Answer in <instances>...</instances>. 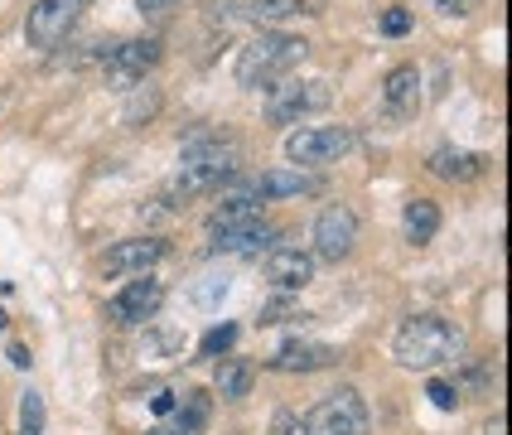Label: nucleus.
I'll use <instances>...</instances> for the list:
<instances>
[{
	"instance_id": "393cba45",
	"label": "nucleus",
	"mask_w": 512,
	"mask_h": 435,
	"mask_svg": "<svg viewBox=\"0 0 512 435\" xmlns=\"http://www.w3.org/2000/svg\"><path fill=\"white\" fill-rule=\"evenodd\" d=\"M20 435H44V397L39 392L20 397Z\"/></svg>"
},
{
	"instance_id": "6ab92c4d",
	"label": "nucleus",
	"mask_w": 512,
	"mask_h": 435,
	"mask_svg": "<svg viewBox=\"0 0 512 435\" xmlns=\"http://www.w3.org/2000/svg\"><path fill=\"white\" fill-rule=\"evenodd\" d=\"M314 179L300 170H266L252 179V194L256 199H290V194H310Z\"/></svg>"
},
{
	"instance_id": "0eeeda50",
	"label": "nucleus",
	"mask_w": 512,
	"mask_h": 435,
	"mask_svg": "<svg viewBox=\"0 0 512 435\" xmlns=\"http://www.w3.org/2000/svg\"><path fill=\"white\" fill-rule=\"evenodd\" d=\"M343 150H353V126H305L285 141L290 165H329Z\"/></svg>"
},
{
	"instance_id": "ddd939ff",
	"label": "nucleus",
	"mask_w": 512,
	"mask_h": 435,
	"mask_svg": "<svg viewBox=\"0 0 512 435\" xmlns=\"http://www.w3.org/2000/svg\"><path fill=\"white\" fill-rule=\"evenodd\" d=\"M382 102H387V112L401 116V121L421 112V73H416V63H401V68H392V73L382 78Z\"/></svg>"
},
{
	"instance_id": "4468645a",
	"label": "nucleus",
	"mask_w": 512,
	"mask_h": 435,
	"mask_svg": "<svg viewBox=\"0 0 512 435\" xmlns=\"http://www.w3.org/2000/svg\"><path fill=\"white\" fill-rule=\"evenodd\" d=\"M339 353L329 344H310V339H290V344L276 348V358H271V368L276 373H319V368H329Z\"/></svg>"
},
{
	"instance_id": "1a4fd4ad",
	"label": "nucleus",
	"mask_w": 512,
	"mask_h": 435,
	"mask_svg": "<svg viewBox=\"0 0 512 435\" xmlns=\"http://www.w3.org/2000/svg\"><path fill=\"white\" fill-rule=\"evenodd\" d=\"M102 68L112 83H136L160 63V39H126V44H102Z\"/></svg>"
},
{
	"instance_id": "39448f33",
	"label": "nucleus",
	"mask_w": 512,
	"mask_h": 435,
	"mask_svg": "<svg viewBox=\"0 0 512 435\" xmlns=\"http://www.w3.org/2000/svg\"><path fill=\"white\" fill-rule=\"evenodd\" d=\"M334 102V87L324 83V78H310V83H276L266 92V116L285 126V121H300V116L310 112H324Z\"/></svg>"
},
{
	"instance_id": "20e7f679",
	"label": "nucleus",
	"mask_w": 512,
	"mask_h": 435,
	"mask_svg": "<svg viewBox=\"0 0 512 435\" xmlns=\"http://www.w3.org/2000/svg\"><path fill=\"white\" fill-rule=\"evenodd\" d=\"M372 416H368V402L358 387H339L329 392L319 406H310L305 416V431L310 435H368Z\"/></svg>"
},
{
	"instance_id": "4be33fe9",
	"label": "nucleus",
	"mask_w": 512,
	"mask_h": 435,
	"mask_svg": "<svg viewBox=\"0 0 512 435\" xmlns=\"http://www.w3.org/2000/svg\"><path fill=\"white\" fill-rule=\"evenodd\" d=\"M295 15H310V0H247V20L256 25H285Z\"/></svg>"
},
{
	"instance_id": "c9c22d12",
	"label": "nucleus",
	"mask_w": 512,
	"mask_h": 435,
	"mask_svg": "<svg viewBox=\"0 0 512 435\" xmlns=\"http://www.w3.org/2000/svg\"><path fill=\"white\" fill-rule=\"evenodd\" d=\"M503 426H508V421H503V416H493V421L484 426V435H503Z\"/></svg>"
},
{
	"instance_id": "5701e85b",
	"label": "nucleus",
	"mask_w": 512,
	"mask_h": 435,
	"mask_svg": "<svg viewBox=\"0 0 512 435\" xmlns=\"http://www.w3.org/2000/svg\"><path fill=\"white\" fill-rule=\"evenodd\" d=\"M155 112H160V87H136L131 102H126V112H121V121H126V126H141V121H150Z\"/></svg>"
},
{
	"instance_id": "bb28decb",
	"label": "nucleus",
	"mask_w": 512,
	"mask_h": 435,
	"mask_svg": "<svg viewBox=\"0 0 512 435\" xmlns=\"http://www.w3.org/2000/svg\"><path fill=\"white\" fill-rule=\"evenodd\" d=\"M382 34H387V39H401V34H411V10H401V5L382 10Z\"/></svg>"
},
{
	"instance_id": "f257e3e1",
	"label": "nucleus",
	"mask_w": 512,
	"mask_h": 435,
	"mask_svg": "<svg viewBox=\"0 0 512 435\" xmlns=\"http://www.w3.org/2000/svg\"><path fill=\"white\" fill-rule=\"evenodd\" d=\"M392 348H397L401 368H421V373H430V368L450 363L459 348H464V334H459L455 319H445V315H411L397 329Z\"/></svg>"
},
{
	"instance_id": "6e6552de",
	"label": "nucleus",
	"mask_w": 512,
	"mask_h": 435,
	"mask_svg": "<svg viewBox=\"0 0 512 435\" xmlns=\"http://www.w3.org/2000/svg\"><path fill=\"white\" fill-rule=\"evenodd\" d=\"M358 242V213L348 203H329L319 218H314V252L324 261H343Z\"/></svg>"
},
{
	"instance_id": "f3484780",
	"label": "nucleus",
	"mask_w": 512,
	"mask_h": 435,
	"mask_svg": "<svg viewBox=\"0 0 512 435\" xmlns=\"http://www.w3.org/2000/svg\"><path fill=\"white\" fill-rule=\"evenodd\" d=\"M208 416H213L208 392H184V397L174 402V411H170V426H160L155 435H203Z\"/></svg>"
},
{
	"instance_id": "c756f323",
	"label": "nucleus",
	"mask_w": 512,
	"mask_h": 435,
	"mask_svg": "<svg viewBox=\"0 0 512 435\" xmlns=\"http://www.w3.org/2000/svg\"><path fill=\"white\" fill-rule=\"evenodd\" d=\"M281 319H305L295 305H285V300H276V305H266L261 310V324H281Z\"/></svg>"
},
{
	"instance_id": "7ed1b4c3",
	"label": "nucleus",
	"mask_w": 512,
	"mask_h": 435,
	"mask_svg": "<svg viewBox=\"0 0 512 435\" xmlns=\"http://www.w3.org/2000/svg\"><path fill=\"white\" fill-rule=\"evenodd\" d=\"M237 174V145L223 141L218 131H194L184 136V170H179V194H203L213 184H228Z\"/></svg>"
},
{
	"instance_id": "dca6fc26",
	"label": "nucleus",
	"mask_w": 512,
	"mask_h": 435,
	"mask_svg": "<svg viewBox=\"0 0 512 435\" xmlns=\"http://www.w3.org/2000/svg\"><path fill=\"white\" fill-rule=\"evenodd\" d=\"M430 174L435 179H450V184H469V179H479L484 174V155H474V150H455V145H440L435 155L426 160Z\"/></svg>"
},
{
	"instance_id": "473e14b6",
	"label": "nucleus",
	"mask_w": 512,
	"mask_h": 435,
	"mask_svg": "<svg viewBox=\"0 0 512 435\" xmlns=\"http://www.w3.org/2000/svg\"><path fill=\"white\" fill-rule=\"evenodd\" d=\"M435 10H440V15H469L474 0H435Z\"/></svg>"
},
{
	"instance_id": "9b49d317",
	"label": "nucleus",
	"mask_w": 512,
	"mask_h": 435,
	"mask_svg": "<svg viewBox=\"0 0 512 435\" xmlns=\"http://www.w3.org/2000/svg\"><path fill=\"white\" fill-rule=\"evenodd\" d=\"M165 242L160 237H126V242H116L112 252H107V276H131V271H150L155 261H165Z\"/></svg>"
},
{
	"instance_id": "e433bc0d",
	"label": "nucleus",
	"mask_w": 512,
	"mask_h": 435,
	"mask_svg": "<svg viewBox=\"0 0 512 435\" xmlns=\"http://www.w3.org/2000/svg\"><path fill=\"white\" fill-rule=\"evenodd\" d=\"M5 324H10V319H5V310H0V334H5Z\"/></svg>"
},
{
	"instance_id": "f8f14e48",
	"label": "nucleus",
	"mask_w": 512,
	"mask_h": 435,
	"mask_svg": "<svg viewBox=\"0 0 512 435\" xmlns=\"http://www.w3.org/2000/svg\"><path fill=\"white\" fill-rule=\"evenodd\" d=\"M266 281L276 290H300L314 281V257L300 247H271L266 252Z\"/></svg>"
},
{
	"instance_id": "412c9836",
	"label": "nucleus",
	"mask_w": 512,
	"mask_h": 435,
	"mask_svg": "<svg viewBox=\"0 0 512 435\" xmlns=\"http://www.w3.org/2000/svg\"><path fill=\"white\" fill-rule=\"evenodd\" d=\"M252 382H256V368L247 358H223L218 363V397L223 402H242L252 392Z\"/></svg>"
},
{
	"instance_id": "a211bd4d",
	"label": "nucleus",
	"mask_w": 512,
	"mask_h": 435,
	"mask_svg": "<svg viewBox=\"0 0 512 435\" xmlns=\"http://www.w3.org/2000/svg\"><path fill=\"white\" fill-rule=\"evenodd\" d=\"M247 223H261V199L256 194H228L208 213V232H232V228H247Z\"/></svg>"
},
{
	"instance_id": "9d476101",
	"label": "nucleus",
	"mask_w": 512,
	"mask_h": 435,
	"mask_svg": "<svg viewBox=\"0 0 512 435\" xmlns=\"http://www.w3.org/2000/svg\"><path fill=\"white\" fill-rule=\"evenodd\" d=\"M160 300H165V286L150 281V276H136V281H126L107 300V319H116V324H141V319H150L160 310Z\"/></svg>"
},
{
	"instance_id": "c85d7f7f",
	"label": "nucleus",
	"mask_w": 512,
	"mask_h": 435,
	"mask_svg": "<svg viewBox=\"0 0 512 435\" xmlns=\"http://www.w3.org/2000/svg\"><path fill=\"white\" fill-rule=\"evenodd\" d=\"M271 435H310V431H305V416H295V411H276Z\"/></svg>"
},
{
	"instance_id": "cd10ccee",
	"label": "nucleus",
	"mask_w": 512,
	"mask_h": 435,
	"mask_svg": "<svg viewBox=\"0 0 512 435\" xmlns=\"http://www.w3.org/2000/svg\"><path fill=\"white\" fill-rule=\"evenodd\" d=\"M426 397H430L435 406H440V411H455V406H459V392L450 387V382H445V377H430Z\"/></svg>"
},
{
	"instance_id": "423d86ee",
	"label": "nucleus",
	"mask_w": 512,
	"mask_h": 435,
	"mask_svg": "<svg viewBox=\"0 0 512 435\" xmlns=\"http://www.w3.org/2000/svg\"><path fill=\"white\" fill-rule=\"evenodd\" d=\"M92 0H34L25 15V39L34 49H54L58 39H68V29L78 25Z\"/></svg>"
},
{
	"instance_id": "f03ea898",
	"label": "nucleus",
	"mask_w": 512,
	"mask_h": 435,
	"mask_svg": "<svg viewBox=\"0 0 512 435\" xmlns=\"http://www.w3.org/2000/svg\"><path fill=\"white\" fill-rule=\"evenodd\" d=\"M305 54H310L305 39L281 34V29H261L252 44L237 54V83L242 87H276Z\"/></svg>"
},
{
	"instance_id": "7c9ffc66",
	"label": "nucleus",
	"mask_w": 512,
	"mask_h": 435,
	"mask_svg": "<svg viewBox=\"0 0 512 435\" xmlns=\"http://www.w3.org/2000/svg\"><path fill=\"white\" fill-rule=\"evenodd\" d=\"M223 290H228V281H208V286L194 290V300H199V305H213V300H218Z\"/></svg>"
},
{
	"instance_id": "f704fd0d",
	"label": "nucleus",
	"mask_w": 512,
	"mask_h": 435,
	"mask_svg": "<svg viewBox=\"0 0 512 435\" xmlns=\"http://www.w3.org/2000/svg\"><path fill=\"white\" fill-rule=\"evenodd\" d=\"M10 363H15V368H29L34 358H29V348H25V344H10Z\"/></svg>"
},
{
	"instance_id": "a878e982",
	"label": "nucleus",
	"mask_w": 512,
	"mask_h": 435,
	"mask_svg": "<svg viewBox=\"0 0 512 435\" xmlns=\"http://www.w3.org/2000/svg\"><path fill=\"white\" fill-rule=\"evenodd\" d=\"M232 344H237V324H213V329L203 334L199 353H203V358H218V353H228Z\"/></svg>"
},
{
	"instance_id": "72a5a7b5",
	"label": "nucleus",
	"mask_w": 512,
	"mask_h": 435,
	"mask_svg": "<svg viewBox=\"0 0 512 435\" xmlns=\"http://www.w3.org/2000/svg\"><path fill=\"white\" fill-rule=\"evenodd\" d=\"M174 402H179L174 392H155V397H150V406H155V416H170V411H174Z\"/></svg>"
},
{
	"instance_id": "2f4dec72",
	"label": "nucleus",
	"mask_w": 512,
	"mask_h": 435,
	"mask_svg": "<svg viewBox=\"0 0 512 435\" xmlns=\"http://www.w3.org/2000/svg\"><path fill=\"white\" fill-rule=\"evenodd\" d=\"M174 5H179V0H136V10H141V15H170Z\"/></svg>"
},
{
	"instance_id": "b1692460",
	"label": "nucleus",
	"mask_w": 512,
	"mask_h": 435,
	"mask_svg": "<svg viewBox=\"0 0 512 435\" xmlns=\"http://www.w3.org/2000/svg\"><path fill=\"white\" fill-rule=\"evenodd\" d=\"M203 15L213 20V25H237V20H247V0H203Z\"/></svg>"
},
{
	"instance_id": "2eb2a0df",
	"label": "nucleus",
	"mask_w": 512,
	"mask_h": 435,
	"mask_svg": "<svg viewBox=\"0 0 512 435\" xmlns=\"http://www.w3.org/2000/svg\"><path fill=\"white\" fill-rule=\"evenodd\" d=\"M281 232L266 228V223H247V228H232V232H213V252H228V257H261L271 252Z\"/></svg>"
},
{
	"instance_id": "aec40b11",
	"label": "nucleus",
	"mask_w": 512,
	"mask_h": 435,
	"mask_svg": "<svg viewBox=\"0 0 512 435\" xmlns=\"http://www.w3.org/2000/svg\"><path fill=\"white\" fill-rule=\"evenodd\" d=\"M401 228H406V242H430L435 232H440V203L430 199H411L406 203V213H401Z\"/></svg>"
}]
</instances>
